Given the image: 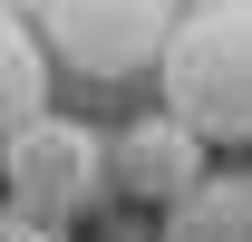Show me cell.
I'll use <instances>...</instances> for the list:
<instances>
[{
    "instance_id": "7",
    "label": "cell",
    "mask_w": 252,
    "mask_h": 242,
    "mask_svg": "<svg viewBox=\"0 0 252 242\" xmlns=\"http://www.w3.org/2000/svg\"><path fill=\"white\" fill-rule=\"evenodd\" d=\"M0 242H59V233H39V223H10V213H0Z\"/></svg>"
},
{
    "instance_id": "5",
    "label": "cell",
    "mask_w": 252,
    "mask_h": 242,
    "mask_svg": "<svg viewBox=\"0 0 252 242\" xmlns=\"http://www.w3.org/2000/svg\"><path fill=\"white\" fill-rule=\"evenodd\" d=\"M39 117H49V49H39L30 20H10V10H0V155L20 146Z\"/></svg>"
},
{
    "instance_id": "4",
    "label": "cell",
    "mask_w": 252,
    "mask_h": 242,
    "mask_svg": "<svg viewBox=\"0 0 252 242\" xmlns=\"http://www.w3.org/2000/svg\"><path fill=\"white\" fill-rule=\"evenodd\" d=\"M194 184H204V136H185L175 117H136L107 136V194H126V204H185Z\"/></svg>"
},
{
    "instance_id": "2",
    "label": "cell",
    "mask_w": 252,
    "mask_h": 242,
    "mask_svg": "<svg viewBox=\"0 0 252 242\" xmlns=\"http://www.w3.org/2000/svg\"><path fill=\"white\" fill-rule=\"evenodd\" d=\"M10 175V223H39V233H68L78 213H97L107 194V136L78 117H39L20 146L0 155Z\"/></svg>"
},
{
    "instance_id": "6",
    "label": "cell",
    "mask_w": 252,
    "mask_h": 242,
    "mask_svg": "<svg viewBox=\"0 0 252 242\" xmlns=\"http://www.w3.org/2000/svg\"><path fill=\"white\" fill-rule=\"evenodd\" d=\"M156 242H252V175H204Z\"/></svg>"
},
{
    "instance_id": "3",
    "label": "cell",
    "mask_w": 252,
    "mask_h": 242,
    "mask_svg": "<svg viewBox=\"0 0 252 242\" xmlns=\"http://www.w3.org/2000/svg\"><path fill=\"white\" fill-rule=\"evenodd\" d=\"M185 0H39V49L78 59L88 78H136L165 59Z\"/></svg>"
},
{
    "instance_id": "1",
    "label": "cell",
    "mask_w": 252,
    "mask_h": 242,
    "mask_svg": "<svg viewBox=\"0 0 252 242\" xmlns=\"http://www.w3.org/2000/svg\"><path fill=\"white\" fill-rule=\"evenodd\" d=\"M165 117L185 136H252V0H204L165 39Z\"/></svg>"
}]
</instances>
